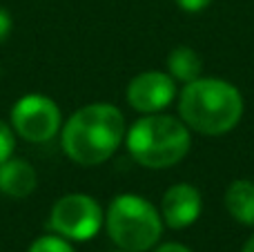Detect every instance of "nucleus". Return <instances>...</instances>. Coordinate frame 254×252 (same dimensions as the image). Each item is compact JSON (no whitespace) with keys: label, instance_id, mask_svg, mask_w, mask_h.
<instances>
[{"label":"nucleus","instance_id":"obj_1","mask_svg":"<svg viewBox=\"0 0 254 252\" xmlns=\"http://www.w3.org/2000/svg\"><path fill=\"white\" fill-rule=\"evenodd\" d=\"M125 116L112 103H92L69 116L61 127L63 152L74 163L92 168L105 163L125 141Z\"/></svg>","mask_w":254,"mask_h":252},{"label":"nucleus","instance_id":"obj_2","mask_svg":"<svg viewBox=\"0 0 254 252\" xmlns=\"http://www.w3.org/2000/svg\"><path fill=\"white\" fill-rule=\"evenodd\" d=\"M241 116L243 96L228 80L201 76L179 94V119L198 134H228L239 125Z\"/></svg>","mask_w":254,"mask_h":252},{"label":"nucleus","instance_id":"obj_3","mask_svg":"<svg viewBox=\"0 0 254 252\" xmlns=\"http://www.w3.org/2000/svg\"><path fill=\"white\" fill-rule=\"evenodd\" d=\"M125 145L131 159L149 170H165L188 156L192 138L190 127L170 114H145L125 132Z\"/></svg>","mask_w":254,"mask_h":252},{"label":"nucleus","instance_id":"obj_4","mask_svg":"<svg viewBox=\"0 0 254 252\" xmlns=\"http://www.w3.org/2000/svg\"><path fill=\"white\" fill-rule=\"evenodd\" d=\"M161 212L138 194H119L105 214L110 239L125 252H147L163 235Z\"/></svg>","mask_w":254,"mask_h":252},{"label":"nucleus","instance_id":"obj_5","mask_svg":"<svg viewBox=\"0 0 254 252\" xmlns=\"http://www.w3.org/2000/svg\"><path fill=\"white\" fill-rule=\"evenodd\" d=\"M105 223L103 208L89 194H65L54 203L49 214V228L67 241H89Z\"/></svg>","mask_w":254,"mask_h":252},{"label":"nucleus","instance_id":"obj_6","mask_svg":"<svg viewBox=\"0 0 254 252\" xmlns=\"http://www.w3.org/2000/svg\"><path fill=\"white\" fill-rule=\"evenodd\" d=\"M58 105L43 94H27L11 107V129L29 143H47L61 132Z\"/></svg>","mask_w":254,"mask_h":252},{"label":"nucleus","instance_id":"obj_7","mask_svg":"<svg viewBox=\"0 0 254 252\" xmlns=\"http://www.w3.org/2000/svg\"><path fill=\"white\" fill-rule=\"evenodd\" d=\"M176 98V80L158 69L140 71L127 85V103L140 114H158Z\"/></svg>","mask_w":254,"mask_h":252},{"label":"nucleus","instance_id":"obj_8","mask_svg":"<svg viewBox=\"0 0 254 252\" xmlns=\"http://www.w3.org/2000/svg\"><path fill=\"white\" fill-rule=\"evenodd\" d=\"M201 192L190 183H176V186L167 188V192L163 194L158 212H161V219L167 228L185 230L192 223H196V219L201 217Z\"/></svg>","mask_w":254,"mask_h":252},{"label":"nucleus","instance_id":"obj_9","mask_svg":"<svg viewBox=\"0 0 254 252\" xmlns=\"http://www.w3.org/2000/svg\"><path fill=\"white\" fill-rule=\"evenodd\" d=\"M36 170L25 159L9 156L0 163V192L11 199H27L36 190Z\"/></svg>","mask_w":254,"mask_h":252},{"label":"nucleus","instance_id":"obj_10","mask_svg":"<svg viewBox=\"0 0 254 252\" xmlns=\"http://www.w3.org/2000/svg\"><path fill=\"white\" fill-rule=\"evenodd\" d=\"M225 208L241 226H254V183L248 179L232 181L225 192Z\"/></svg>","mask_w":254,"mask_h":252},{"label":"nucleus","instance_id":"obj_11","mask_svg":"<svg viewBox=\"0 0 254 252\" xmlns=\"http://www.w3.org/2000/svg\"><path fill=\"white\" fill-rule=\"evenodd\" d=\"M167 71H170V76L174 80L188 85V83H192V80L201 78L203 61L192 47L181 45V47L172 49L170 56H167Z\"/></svg>","mask_w":254,"mask_h":252},{"label":"nucleus","instance_id":"obj_12","mask_svg":"<svg viewBox=\"0 0 254 252\" xmlns=\"http://www.w3.org/2000/svg\"><path fill=\"white\" fill-rule=\"evenodd\" d=\"M27 252H74V248L61 235H45L40 239H36Z\"/></svg>","mask_w":254,"mask_h":252},{"label":"nucleus","instance_id":"obj_13","mask_svg":"<svg viewBox=\"0 0 254 252\" xmlns=\"http://www.w3.org/2000/svg\"><path fill=\"white\" fill-rule=\"evenodd\" d=\"M13 145H16V138H13L11 125L0 121V163L13 156Z\"/></svg>","mask_w":254,"mask_h":252},{"label":"nucleus","instance_id":"obj_14","mask_svg":"<svg viewBox=\"0 0 254 252\" xmlns=\"http://www.w3.org/2000/svg\"><path fill=\"white\" fill-rule=\"evenodd\" d=\"M176 4H179V9H183L188 13H198L210 7L212 0H176Z\"/></svg>","mask_w":254,"mask_h":252},{"label":"nucleus","instance_id":"obj_15","mask_svg":"<svg viewBox=\"0 0 254 252\" xmlns=\"http://www.w3.org/2000/svg\"><path fill=\"white\" fill-rule=\"evenodd\" d=\"M9 34H11V16L7 9L0 7V43H4Z\"/></svg>","mask_w":254,"mask_h":252},{"label":"nucleus","instance_id":"obj_16","mask_svg":"<svg viewBox=\"0 0 254 252\" xmlns=\"http://www.w3.org/2000/svg\"><path fill=\"white\" fill-rule=\"evenodd\" d=\"M154 252H192V250L185 248L183 244H163V246H158Z\"/></svg>","mask_w":254,"mask_h":252},{"label":"nucleus","instance_id":"obj_17","mask_svg":"<svg viewBox=\"0 0 254 252\" xmlns=\"http://www.w3.org/2000/svg\"><path fill=\"white\" fill-rule=\"evenodd\" d=\"M241 252H254V235L246 241V246H243V250H241Z\"/></svg>","mask_w":254,"mask_h":252},{"label":"nucleus","instance_id":"obj_18","mask_svg":"<svg viewBox=\"0 0 254 252\" xmlns=\"http://www.w3.org/2000/svg\"><path fill=\"white\" fill-rule=\"evenodd\" d=\"M121 252H125V250H121Z\"/></svg>","mask_w":254,"mask_h":252}]
</instances>
